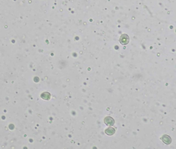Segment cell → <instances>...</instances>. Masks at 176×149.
Wrapping results in <instances>:
<instances>
[{"label": "cell", "mask_w": 176, "mask_h": 149, "mask_svg": "<svg viewBox=\"0 0 176 149\" xmlns=\"http://www.w3.org/2000/svg\"><path fill=\"white\" fill-rule=\"evenodd\" d=\"M104 123L105 124H106L107 126H113L115 123L114 120L111 117H106L105 119H104Z\"/></svg>", "instance_id": "7a4b0ae2"}, {"label": "cell", "mask_w": 176, "mask_h": 149, "mask_svg": "<svg viewBox=\"0 0 176 149\" xmlns=\"http://www.w3.org/2000/svg\"><path fill=\"white\" fill-rule=\"evenodd\" d=\"M162 140L163 142L166 144H169L171 142V138L169 136L164 135L162 136Z\"/></svg>", "instance_id": "3957f363"}, {"label": "cell", "mask_w": 176, "mask_h": 149, "mask_svg": "<svg viewBox=\"0 0 176 149\" xmlns=\"http://www.w3.org/2000/svg\"><path fill=\"white\" fill-rule=\"evenodd\" d=\"M120 42L122 45H127L129 42V37L127 34H123L121 36Z\"/></svg>", "instance_id": "6da1fadb"}, {"label": "cell", "mask_w": 176, "mask_h": 149, "mask_svg": "<svg viewBox=\"0 0 176 149\" xmlns=\"http://www.w3.org/2000/svg\"><path fill=\"white\" fill-rule=\"evenodd\" d=\"M105 133L108 135H113L115 133V129L113 127H109L106 129Z\"/></svg>", "instance_id": "277c9868"}]
</instances>
